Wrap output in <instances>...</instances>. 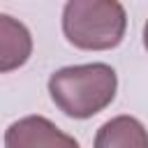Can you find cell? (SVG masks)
<instances>
[{"mask_svg":"<svg viewBox=\"0 0 148 148\" xmlns=\"http://www.w3.org/2000/svg\"><path fill=\"white\" fill-rule=\"evenodd\" d=\"M118 90L116 69L106 62H88L62 67L49 79V95L53 104L76 120H86L104 111Z\"/></svg>","mask_w":148,"mask_h":148,"instance_id":"cell-1","label":"cell"},{"mask_svg":"<svg viewBox=\"0 0 148 148\" xmlns=\"http://www.w3.org/2000/svg\"><path fill=\"white\" fill-rule=\"evenodd\" d=\"M127 30V14L118 0H67L62 35L81 51L116 49Z\"/></svg>","mask_w":148,"mask_h":148,"instance_id":"cell-2","label":"cell"},{"mask_svg":"<svg viewBox=\"0 0 148 148\" xmlns=\"http://www.w3.org/2000/svg\"><path fill=\"white\" fill-rule=\"evenodd\" d=\"M7 148H76L79 141L60 132L42 116H28L9 125L5 134Z\"/></svg>","mask_w":148,"mask_h":148,"instance_id":"cell-3","label":"cell"},{"mask_svg":"<svg viewBox=\"0 0 148 148\" xmlns=\"http://www.w3.org/2000/svg\"><path fill=\"white\" fill-rule=\"evenodd\" d=\"M32 53V37L28 28L12 18L9 14L0 16V72L7 74L28 62Z\"/></svg>","mask_w":148,"mask_h":148,"instance_id":"cell-4","label":"cell"},{"mask_svg":"<svg viewBox=\"0 0 148 148\" xmlns=\"http://www.w3.org/2000/svg\"><path fill=\"white\" fill-rule=\"evenodd\" d=\"M95 148H148V132L136 118L116 116L99 127Z\"/></svg>","mask_w":148,"mask_h":148,"instance_id":"cell-5","label":"cell"},{"mask_svg":"<svg viewBox=\"0 0 148 148\" xmlns=\"http://www.w3.org/2000/svg\"><path fill=\"white\" fill-rule=\"evenodd\" d=\"M143 46H146V51H148V21H146V25H143Z\"/></svg>","mask_w":148,"mask_h":148,"instance_id":"cell-6","label":"cell"}]
</instances>
